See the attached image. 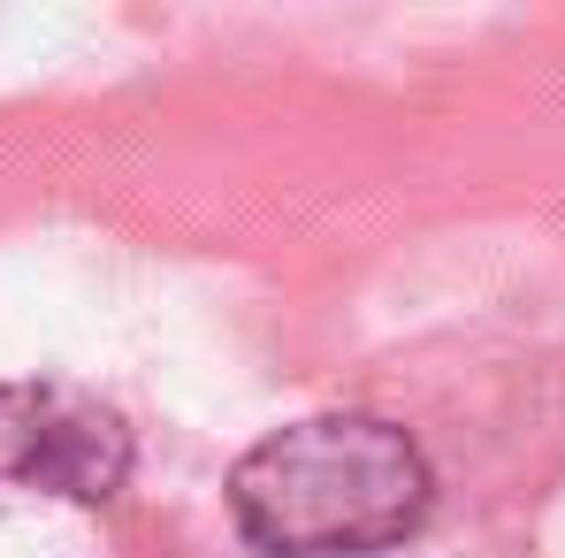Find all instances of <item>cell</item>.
Wrapping results in <instances>:
<instances>
[{"label":"cell","mask_w":565,"mask_h":558,"mask_svg":"<svg viewBox=\"0 0 565 558\" xmlns=\"http://www.w3.org/2000/svg\"><path fill=\"white\" fill-rule=\"evenodd\" d=\"M428 460L375 413H321L260 436L230 474V513L268 558H375L428 520Z\"/></svg>","instance_id":"1"},{"label":"cell","mask_w":565,"mask_h":558,"mask_svg":"<svg viewBox=\"0 0 565 558\" xmlns=\"http://www.w3.org/2000/svg\"><path fill=\"white\" fill-rule=\"evenodd\" d=\"M130 474V429L70 382H0V489L107 505Z\"/></svg>","instance_id":"2"}]
</instances>
